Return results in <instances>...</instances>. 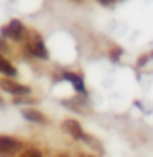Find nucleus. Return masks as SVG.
Segmentation results:
<instances>
[{"label":"nucleus","mask_w":153,"mask_h":157,"mask_svg":"<svg viewBox=\"0 0 153 157\" xmlns=\"http://www.w3.org/2000/svg\"><path fill=\"white\" fill-rule=\"evenodd\" d=\"M21 149V142L12 136H0V153L4 155H16Z\"/></svg>","instance_id":"nucleus-1"},{"label":"nucleus","mask_w":153,"mask_h":157,"mask_svg":"<svg viewBox=\"0 0 153 157\" xmlns=\"http://www.w3.org/2000/svg\"><path fill=\"white\" fill-rule=\"evenodd\" d=\"M2 35L4 37L14 39V41H20V39H23V35H25V27H23L21 21L12 20L6 27H2Z\"/></svg>","instance_id":"nucleus-2"},{"label":"nucleus","mask_w":153,"mask_h":157,"mask_svg":"<svg viewBox=\"0 0 153 157\" xmlns=\"http://www.w3.org/2000/svg\"><path fill=\"white\" fill-rule=\"evenodd\" d=\"M27 49L31 51V54H35V56H39V58H47L48 56L47 47H45V43L41 41V37L37 33H31V37L27 41Z\"/></svg>","instance_id":"nucleus-3"},{"label":"nucleus","mask_w":153,"mask_h":157,"mask_svg":"<svg viewBox=\"0 0 153 157\" xmlns=\"http://www.w3.org/2000/svg\"><path fill=\"white\" fill-rule=\"evenodd\" d=\"M0 87H2L4 91L12 93V95H27L29 93L27 86H21V83L10 80V78H2V80H0Z\"/></svg>","instance_id":"nucleus-4"},{"label":"nucleus","mask_w":153,"mask_h":157,"mask_svg":"<svg viewBox=\"0 0 153 157\" xmlns=\"http://www.w3.org/2000/svg\"><path fill=\"white\" fill-rule=\"evenodd\" d=\"M62 128L68 132L72 138H76V140H83V136H85L83 130H82V126H79V122H76V120H72V118L64 120V122H62Z\"/></svg>","instance_id":"nucleus-5"},{"label":"nucleus","mask_w":153,"mask_h":157,"mask_svg":"<svg viewBox=\"0 0 153 157\" xmlns=\"http://www.w3.org/2000/svg\"><path fill=\"white\" fill-rule=\"evenodd\" d=\"M23 118H27L29 122H37V124H45L47 122V117L39 111H35V109H25V111L21 113Z\"/></svg>","instance_id":"nucleus-6"},{"label":"nucleus","mask_w":153,"mask_h":157,"mask_svg":"<svg viewBox=\"0 0 153 157\" xmlns=\"http://www.w3.org/2000/svg\"><path fill=\"white\" fill-rule=\"evenodd\" d=\"M64 80H68L72 86H74L79 93H85V86H83V82H82V78H79L78 74H72V72H66L64 74Z\"/></svg>","instance_id":"nucleus-7"},{"label":"nucleus","mask_w":153,"mask_h":157,"mask_svg":"<svg viewBox=\"0 0 153 157\" xmlns=\"http://www.w3.org/2000/svg\"><path fill=\"white\" fill-rule=\"evenodd\" d=\"M0 72H2L4 76H10V78L16 76V68L8 62V60H4L2 56H0Z\"/></svg>","instance_id":"nucleus-8"},{"label":"nucleus","mask_w":153,"mask_h":157,"mask_svg":"<svg viewBox=\"0 0 153 157\" xmlns=\"http://www.w3.org/2000/svg\"><path fill=\"white\" fill-rule=\"evenodd\" d=\"M20 157H43V155H41V151H39V149H35V147H29V149H25V151H23Z\"/></svg>","instance_id":"nucleus-9"},{"label":"nucleus","mask_w":153,"mask_h":157,"mask_svg":"<svg viewBox=\"0 0 153 157\" xmlns=\"http://www.w3.org/2000/svg\"><path fill=\"white\" fill-rule=\"evenodd\" d=\"M101 4H111V2H114V0H99Z\"/></svg>","instance_id":"nucleus-10"},{"label":"nucleus","mask_w":153,"mask_h":157,"mask_svg":"<svg viewBox=\"0 0 153 157\" xmlns=\"http://www.w3.org/2000/svg\"><path fill=\"white\" fill-rule=\"evenodd\" d=\"M83 157H91V155H83Z\"/></svg>","instance_id":"nucleus-11"},{"label":"nucleus","mask_w":153,"mask_h":157,"mask_svg":"<svg viewBox=\"0 0 153 157\" xmlns=\"http://www.w3.org/2000/svg\"><path fill=\"white\" fill-rule=\"evenodd\" d=\"M0 105H2V99H0Z\"/></svg>","instance_id":"nucleus-12"},{"label":"nucleus","mask_w":153,"mask_h":157,"mask_svg":"<svg viewBox=\"0 0 153 157\" xmlns=\"http://www.w3.org/2000/svg\"><path fill=\"white\" fill-rule=\"evenodd\" d=\"M76 2H79V0H76Z\"/></svg>","instance_id":"nucleus-13"}]
</instances>
